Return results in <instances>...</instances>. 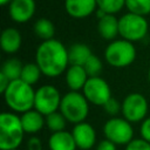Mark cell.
<instances>
[{"label":"cell","instance_id":"obj_25","mask_svg":"<svg viewBox=\"0 0 150 150\" xmlns=\"http://www.w3.org/2000/svg\"><path fill=\"white\" fill-rule=\"evenodd\" d=\"M97 8L105 14H116L125 7V0H96Z\"/></svg>","mask_w":150,"mask_h":150},{"label":"cell","instance_id":"obj_31","mask_svg":"<svg viewBox=\"0 0 150 150\" xmlns=\"http://www.w3.org/2000/svg\"><path fill=\"white\" fill-rule=\"evenodd\" d=\"M96 150H116V144L110 142L109 139L104 138L97 143Z\"/></svg>","mask_w":150,"mask_h":150},{"label":"cell","instance_id":"obj_27","mask_svg":"<svg viewBox=\"0 0 150 150\" xmlns=\"http://www.w3.org/2000/svg\"><path fill=\"white\" fill-rule=\"evenodd\" d=\"M103 109L105 110V112L108 115H110L111 117H115L117 116L121 111H122V102H120L117 98L115 97H111L104 105H103Z\"/></svg>","mask_w":150,"mask_h":150},{"label":"cell","instance_id":"obj_19","mask_svg":"<svg viewBox=\"0 0 150 150\" xmlns=\"http://www.w3.org/2000/svg\"><path fill=\"white\" fill-rule=\"evenodd\" d=\"M93 55L91 49L88 45L82 42L73 43L68 48V59H69V66L76 64V66H84V63L88 61V59Z\"/></svg>","mask_w":150,"mask_h":150},{"label":"cell","instance_id":"obj_22","mask_svg":"<svg viewBox=\"0 0 150 150\" xmlns=\"http://www.w3.org/2000/svg\"><path fill=\"white\" fill-rule=\"evenodd\" d=\"M41 75H42V71L39 68V66L36 64V62H28V63L23 64L20 79L22 81H25L26 83L33 86L40 80Z\"/></svg>","mask_w":150,"mask_h":150},{"label":"cell","instance_id":"obj_9","mask_svg":"<svg viewBox=\"0 0 150 150\" xmlns=\"http://www.w3.org/2000/svg\"><path fill=\"white\" fill-rule=\"evenodd\" d=\"M149 104L144 95L139 93H130L122 101V117L130 123L142 122L146 118Z\"/></svg>","mask_w":150,"mask_h":150},{"label":"cell","instance_id":"obj_35","mask_svg":"<svg viewBox=\"0 0 150 150\" xmlns=\"http://www.w3.org/2000/svg\"><path fill=\"white\" fill-rule=\"evenodd\" d=\"M13 150H19V149H13Z\"/></svg>","mask_w":150,"mask_h":150},{"label":"cell","instance_id":"obj_1","mask_svg":"<svg viewBox=\"0 0 150 150\" xmlns=\"http://www.w3.org/2000/svg\"><path fill=\"white\" fill-rule=\"evenodd\" d=\"M35 62L47 77H57L69 67L68 48L56 39L42 41L35 52Z\"/></svg>","mask_w":150,"mask_h":150},{"label":"cell","instance_id":"obj_21","mask_svg":"<svg viewBox=\"0 0 150 150\" xmlns=\"http://www.w3.org/2000/svg\"><path fill=\"white\" fill-rule=\"evenodd\" d=\"M22 68H23V63L19 59L11 57V59H7L2 63L0 71L2 74H5L11 81H14V80H19L21 77Z\"/></svg>","mask_w":150,"mask_h":150},{"label":"cell","instance_id":"obj_10","mask_svg":"<svg viewBox=\"0 0 150 150\" xmlns=\"http://www.w3.org/2000/svg\"><path fill=\"white\" fill-rule=\"evenodd\" d=\"M82 94L89 103L103 107L112 96L109 83L101 76L89 77L82 89Z\"/></svg>","mask_w":150,"mask_h":150},{"label":"cell","instance_id":"obj_4","mask_svg":"<svg viewBox=\"0 0 150 150\" xmlns=\"http://www.w3.org/2000/svg\"><path fill=\"white\" fill-rule=\"evenodd\" d=\"M59 110L69 123L77 124L84 122L88 117L89 102L82 93L70 90L62 96Z\"/></svg>","mask_w":150,"mask_h":150},{"label":"cell","instance_id":"obj_5","mask_svg":"<svg viewBox=\"0 0 150 150\" xmlns=\"http://www.w3.org/2000/svg\"><path fill=\"white\" fill-rule=\"evenodd\" d=\"M137 52L134 42L124 39L112 40L104 49L105 62L114 68H125L136 59Z\"/></svg>","mask_w":150,"mask_h":150},{"label":"cell","instance_id":"obj_23","mask_svg":"<svg viewBox=\"0 0 150 150\" xmlns=\"http://www.w3.org/2000/svg\"><path fill=\"white\" fill-rule=\"evenodd\" d=\"M67 120L66 117L61 114L60 110L52 112L49 115L46 116V125L47 128L52 131V132H56V131H62L66 129V124H67Z\"/></svg>","mask_w":150,"mask_h":150},{"label":"cell","instance_id":"obj_16","mask_svg":"<svg viewBox=\"0 0 150 150\" xmlns=\"http://www.w3.org/2000/svg\"><path fill=\"white\" fill-rule=\"evenodd\" d=\"M66 83L70 90L74 91H80L83 89L87 80L89 79L86 69L83 66H76V64H70L66 73Z\"/></svg>","mask_w":150,"mask_h":150},{"label":"cell","instance_id":"obj_17","mask_svg":"<svg viewBox=\"0 0 150 150\" xmlns=\"http://www.w3.org/2000/svg\"><path fill=\"white\" fill-rule=\"evenodd\" d=\"M97 32L100 36L107 41L116 40V36L120 35L118 19L114 14H104L97 22Z\"/></svg>","mask_w":150,"mask_h":150},{"label":"cell","instance_id":"obj_6","mask_svg":"<svg viewBox=\"0 0 150 150\" xmlns=\"http://www.w3.org/2000/svg\"><path fill=\"white\" fill-rule=\"evenodd\" d=\"M118 28L122 39L130 42H137L146 36L149 23L145 16L128 12L118 19Z\"/></svg>","mask_w":150,"mask_h":150},{"label":"cell","instance_id":"obj_33","mask_svg":"<svg viewBox=\"0 0 150 150\" xmlns=\"http://www.w3.org/2000/svg\"><path fill=\"white\" fill-rule=\"evenodd\" d=\"M11 1L12 0H0V5L1 6H6V5H9Z\"/></svg>","mask_w":150,"mask_h":150},{"label":"cell","instance_id":"obj_12","mask_svg":"<svg viewBox=\"0 0 150 150\" xmlns=\"http://www.w3.org/2000/svg\"><path fill=\"white\" fill-rule=\"evenodd\" d=\"M71 134L76 146L80 150H90L96 143V130L90 123L86 121L74 124Z\"/></svg>","mask_w":150,"mask_h":150},{"label":"cell","instance_id":"obj_18","mask_svg":"<svg viewBox=\"0 0 150 150\" xmlns=\"http://www.w3.org/2000/svg\"><path fill=\"white\" fill-rule=\"evenodd\" d=\"M49 150H76V143L71 131H56L52 132L48 138Z\"/></svg>","mask_w":150,"mask_h":150},{"label":"cell","instance_id":"obj_32","mask_svg":"<svg viewBox=\"0 0 150 150\" xmlns=\"http://www.w3.org/2000/svg\"><path fill=\"white\" fill-rule=\"evenodd\" d=\"M9 83H11V80H9L5 74H2V73L0 71V93H1V94L5 93V90L7 89V87H8Z\"/></svg>","mask_w":150,"mask_h":150},{"label":"cell","instance_id":"obj_15","mask_svg":"<svg viewBox=\"0 0 150 150\" xmlns=\"http://www.w3.org/2000/svg\"><path fill=\"white\" fill-rule=\"evenodd\" d=\"M21 124L25 130V134L35 135L38 134L46 124V116L39 112L36 109H30L20 116Z\"/></svg>","mask_w":150,"mask_h":150},{"label":"cell","instance_id":"obj_7","mask_svg":"<svg viewBox=\"0 0 150 150\" xmlns=\"http://www.w3.org/2000/svg\"><path fill=\"white\" fill-rule=\"evenodd\" d=\"M103 135L116 145H127L134 138V128L124 117H110L103 125Z\"/></svg>","mask_w":150,"mask_h":150},{"label":"cell","instance_id":"obj_2","mask_svg":"<svg viewBox=\"0 0 150 150\" xmlns=\"http://www.w3.org/2000/svg\"><path fill=\"white\" fill-rule=\"evenodd\" d=\"M2 95L6 105L15 114H23L34 109L35 90L33 86L26 83L21 79L11 81Z\"/></svg>","mask_w":150,"mask_h":150},{"label":"cell","instance_id":"obj_34","mask_svg":"<svg viewBox=\"0 0 150 150\" xmlns=\"http://www.w3.org/2000/svg\"><path fill=\"white\" fill-rule=\"evenodd\" d=\"M148 80H149V82H150V68H149V70H148Z\"/></svg>","mask_w":150,"mask_h":150},{"label":"cell","instance_id":"obj_24","mask_svg":"<svg viewBox=\"0 0 150 150\" xmlns=\"http://www.w3.org/2000/svg\"><path fill=\"white\" fill-rule=\"evenodd\" d=\"M125 8L130 13L146 16L150 14V0H125Z\"/></svg>","mask_w":150,"mask_h":150},{"label":"cell","instance_id":"obj_26","mask_svg":"<svg viewBox=\"0 0 150 150\" xmlns=\"http://www.w3.org/2000/svg\"><path fill=\"white\" fill-rule=\"evenodd\" d=\"M83 67H84L88 76L94 77V76H100V74L102 73V69H103V63L97 55L93 54L88 59V61L84 63Z\"/></svg>","mask_w":150,"mask_h":150},{"label":"cell","instance_id":"obj_29","mask_svg":"<svg viewBox=\"0 0 150 150\" xmlns=\"http://www.w3.org/2000/svg\"><path fill=\"white\" fill-rule=\"evenodd\" d=\"M139 134L143 139L150 142V116L142 121L141 128H139Z\"/></svg>","mask_w":150,"mask_h":150},{"label":"cell","instance_id":"obj_3","mask_svg":"<svg viewBox=\"0 0 150 150\" xmlns=\"http://www.w3.org/2000/svg\"><path fill=\"white\" fill-rule=\"evenodd\" d=\"M25 130L21 118L15 112L4 111L0 115V149L13 150L19 149L23 141Z\"/></svg>","mask_w":150,"mask_h":150},{"label":"cell","instance_id":"obj_14","mask_svg":"<svg viewBox=\"0 0 150 150\" xmlns=\"http://www.w3.org/2000/svg\"><path fill=\"white\" fill-rule=\"evenodd\" d=\"M22 45V35L19 29L14 27H7L1 32L0 47L6 54H15L19 52Z\"/></svg>","mask_w":150,"mask_h":150},{"label":"cell","instance_id":"obj_11","mask_svg":"<svg viewBox=\"0 0 150 150\" xmlns=\"http://www.w3.org/2000/svg\"><path fill=\"white\" fill-rule=\"evenodd\" d=\"M35 0H12L8 5V14L16 23L28 22L35 14Z\"/></svg>","mask_w":150,"mask_h":150},{"label":"cell","instance_id":"obj_8","mask_svg":"<svg viewBox=\"0 0 150 150\" xmlns=\"http://www.w3.org/2000/svg\"><path fill=\"white\" fill-rule=\"evenodd\" d=\"M62 96L59 89L52 84H43L35 90L34 109L47 116L60 109Z\"/></svg>","mask_w":150,"mask_h":150},{"label":"cell","instance_id":"obj_30","mask_svg":"<svg viewBox=\"0 0 150 150\" xmlns=\"http://www.w3.org/2000/svg\"><path fill=\"white\" fill-rule=\"evenodd\" d=\"M43 145H42V141L36 137V136H32L30 138H28L27 141V150H42Z\"/></svg>","mask_w":150,"mask_h":150},{"label":"cell","instance_id":"obj_13","mask_svg":"<svg viewBox=\"0 0 150 150\" xmlns=\"http://www.w3.org/2000/svg\"><path fill=\"white\" fill-rule=\"evenodd\" d=\"M66 13L74 19H84L97 11L96 0H64Z\"/></svg>","mask_w":150,"mask_h":150},{"label":"cell","instance_id":"obj_20","mask_svg":"<svg viewBox=\"0 0 150 150\" xmlns=\"http://www.w3.org/2000/svg\"><path fill=\"white\" fill-rule=\"evenodd\" d=\"M33 32L42 41L52 40V39H54V35H55V26L49 19L40 18L34 22Z\"/></svg>","mask_w":150,"mask_h":150},{"label":"cell","instance_id":"obj_28","mask_svg":"<svg viewBox=\"0 0 150 150\" xmlns=\"http://www.w3.org/2000/svg\"><path fill=\"white\" fill-rule=\"evenodd\" d=\"M125 150H150V142L141 138H132L127 145Z\"/></svg>","mask_w":150,"mask_h":150}]
</instances>
